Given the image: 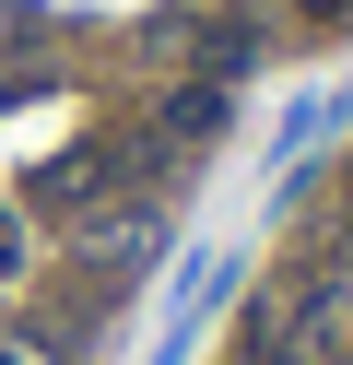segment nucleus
<instances>
[{"label":"nucleus","instance_id":"obj_1","mask_svg":"<svg viewBox=\"0 0 353 365\" xmlns=\"http://www.w3.org/2000/svg\"><path fill=\"white\" fill-rule=\"evenodd\" d=\"M259 354L271 365H353V283L318 271L295 307H259Z\"/></svg>","mask_w":353,"mask_h":365},{"label":"nucleus","instance_id":"obj_2","mask_svg":"<svg viewBox=\"0 0 353 365\" xmlns=\"http://www.w3.org/2000/svg\"><path fill=\"white\" fill-rule=\"evenodd\" d=\"M118 177H130V142H83V153L47 165V200H94V189H118Z\"/></svg>","mask_w":353,"mask_h":365},{"label":"nucleus","instance_id":"obj_3","mask_svg":"<svg viewBox=\"0 0 353 365\" xmlns=\"http://www.w3.org/2000/svg\"><path fill=\"white\" fill-rule=\"evenodd\" d=\"M212 130H224V95H212V83H188V95L165 106V142H212Z\"/></svg>","mask_w":353,"mask_h":365},{"label":"nucleus","instance_id":"obj_4","mask_svg":"<svg viewBox=\"0 0 353 365\" xmlns=\"http://www.w3.org/2000/svg\"><path fill=\"white\" fill-rule=\"evenodd\" d=\"M188 59H200V71H247L259 36H247V24H200V36H188Z\"/></svg>","mask_w":353,"mask_h":365},{"label":"nucleus","instance_id":"obj_5","mask_svg":"<svg viewBox=\"0 0 353 365\" xmlns=\"http://www.w3.org/2000/svg\"><path fill=\"white\" fill-rule=\"evenodd\" d=\"M295 12H306V24H342V12H353V0H295Z\"/></svg>","mask_w":353,"mask_h":365}]
</instances>
